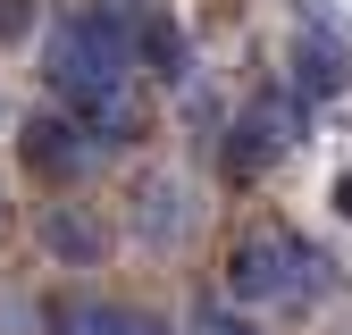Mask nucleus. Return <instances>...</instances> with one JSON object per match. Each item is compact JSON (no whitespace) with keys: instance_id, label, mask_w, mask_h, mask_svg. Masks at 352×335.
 Segmentation results:
<instances>
[{"instance_id":"f257e3e1","label":"nucleus","mask_w":352,"mask_h":335,"mask_svg":"<svg viewBox=\"0 0 352 335\" xmlns=\"http://www.w3.org/2000/svg\"><path fill=\"white\" fill-rule=\"evenodd\" d=\"M42 76H51V93L67 109L101 101V93H126L135 84V17L93 0V9H67L42 42Z\"/></svg>"},{"instance_id":"f03ea898","label":"nucleus","mask_w":352,"mask_h":335,"mask_svg":"<svg viewBox=\"0 0 352 335\" xmlns=\"http://www.w3.org/2000/svg\"><path fill=\"white\" fill-rule=\"evenodd\" d=\"M319 251H302L294 235H277V227H260V235H235V251H227V293L252 310V302H294L302 285H319Z\"/></svg>"},{"instance_id":"7ed1b4c3","label":"nucleus","mask_w":352,"mask_h":335,"mask_svg":"<svg viewBox=\"0 0 352 335\" xmlns=\"http://www.w3.org/2000/svg\"><path fill=\"white\" fill-rule=\"evenodd\" d=\"M17 151H25L34 176H51V185H67V176H84V168H93V143H84V126H76L67 109H34L25 135H17Z\"/></svg>"},{"instance_id":"20e7f679","label":"nucleus","mask_w":352,"mask_h":335,"mask_svg":"<svg viewBox=\"0 0 352 335\" xmlns=\"http://www.w3.org/2000/svg\"><path fill=\"white\" fill-rule=\"evenodd\" d=\"M285 126H294V109H277V101L243 109V117H235V135H227V176H260V168H269V159L294 143Z\"/></svg>"},{"instance_id":"39448f33","label":"nucleus","mask_w":352,"mask_h":335,"mask_svg":"<svg viewBox=\"0 0 352 335\" xmlns=\"http://www.w3.org/2000/svg\"><path fill=\"white\" fill-rule=\"evenodd\" d=\"M344 76H352V67H344V42L302 25V42H294V84H302V101H336Z\"/></svg>"},{"instance_id":"423d86ee","label":"nucleus","mask_w":352,"mask_h":335,"mask_svg":"<svg viewBox=\"0 0 352 335\" xmlns=\"http://www.w3.org/2000/svg\"><path fill=\"white\" fill-rule=\"evenodd\" d=\"M135 67H151V76H168V84H185V76H193V42L176 34L168 17H135Z\"/></svg>"},{"instance_id":"0eeeda50","label":"nucleus","mask_w":352,"mask_h":335,"mask_svg":"<svg viewBox=\"0 0 352 335\" xmlns=\"http://www.w3.org/2000/svg\"><path fill=\"white\" fill-rule=\"evenodd\" d=\"M42 251H51V260H67V268H93L101 260V227L84 218V209H42Z\"/></svg>"},{"instance_id":"6e6552de","label":"nucleus","mask_w":352,"mask_h":335,"mask_svg":"<svg viewBox=\"0 0 352 335\" xmlns=\"http://www.w3.org/2000/svg\"><path fill=\"white\" fill-rule=\"evenodd\" d=\"M67 335H168V319L109 302V310H76V319H67Z\"/></svg>"},{"instance_id":"1a4fd4ad","label":"nucleus","mask_w":352,"mask_h":335,"mask_svg":"<svg viewBox=\"0 0 352 335\" xmlns=\"http://www.w3.org/2000/svg\"><path fill=\"white\" fill-rule=\"evenodd\" d=\"M176 227H185V193H176L168 176H151L143 185V243H168Z\"/></svg>"},{"instance_id":"9d476101","label":"nucleus","mask_w":352,"mask_h":335,"mask_svg":"<svg viewBox=\"0 0 352 335\" xmlns=\"http://www.w3.org/2000/svg\"><path fill=\"white\" fill-rule=\"evenodd\" d=\"M193 335H260L243 310H227V302H210V310H193Z\"/></svg>"},{"instance_id":"9b49d317","label":"nucleus","mask_w":352,"mask_h":335,"mask_svg":"<svg viewBox=\"0 0 352 335\" xmlns=\"http://www.w3.org/2000/svg\"><path fill=\"white\" fill-rule=\"evenodd\" d=\"M34 25V0H0V42H17Z\"/></svg>"},{"instance_id":"f8f14e48","label":"nucleus","mask_w":352,"mask_h":335,"mask_svg":"<svg viewBox=\"0 0 352 335\" xmlns=\"http://www.w3.org/2000/svg\"><path fill=\"white\" fill-rule=\"evenodd\" d=\"M0 227H9V209H0Z\"/></svg>"}]
</instances>
